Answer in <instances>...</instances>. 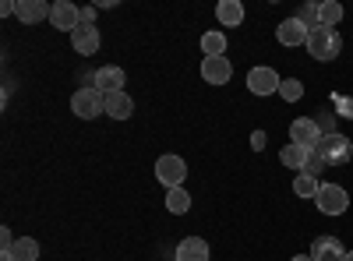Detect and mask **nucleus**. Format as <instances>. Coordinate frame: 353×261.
Instances as JSON below:
<instances>
[{"mask_svg":"<svg viewBox=\"0 0 353 261\" xmlns=\"http://www.w3.org/2000/svg\"><path fill=\"white\" fill-rule=\"evenodd\" d=\"M314 156H318V163L325 166V169H329V166H332V169H336V166H346V163L353 159V141H350L346 134H339V131H336V134H325V138L314 145Z\"/></svg>","mask_w":353,"mask_h":261,"instance_id":"nucleus-1","label":"nucleus"},{"mask_svg":"<svg viewBox=\"0 0 353 261\" xmlns=\"http://www.w3.org/2000/svg\"><path fill=\"white\" fill-rule=\"evenodd\" d=\"M343 50V36L336 32V28H325V25H318L307 32V53L314 56V61H336Z\"/></svg>","mask_w":353,"mask_h":261,"instance_id":"nucleus-2","label":"nucleus"},{"mask_svg":"<svg viewBox=\"0 0 353 261\" xmlns=\"http://www.w3.org/2000/svg\"><path fill=\"white\" fill-rule=\"evenodd\" d=\"M71 109L81 121H92V117H99V113H106V96L96 89V85H85V89H78L71 96Z\"/></svg>","mask_w":353,"mask_h":261,"instance_id":"nucleus-3","label":"nucleus"},{"mask_svg":"<svg viewBox=\"0 0 353 261\" xmlns=\"http://www.w3.org/2000/svg\"><path fill=\"white\" fill-rule=\"evenodd\" d=\"M156 180L163 184V187H184V180H188V163L181 159V156H159L156 159Z\"/></svg>","mask_w":353,"mask_h":261,"instance_id":"nucleus-4","label":"nucleus"},{"mask_svg":"<svg viewBox=\"0 0 353 261\" xmlns=\"http://www.w3.org/2000/svg\"><path fill=\"white\" fill-rule=\"evenodd\" d=\"M314 205L325 212V216H343L350 209V194L339 187V184H321L318 198H314Z\"/></svg>","mask_w":353,"mask_h":261,"instance_id":"nucleus-5","label":"nucleus"},{"mask_svg":"<svg viewBox=\"0 0 353 261\" xmlns=\"http://www.w3.org/2000/svg\"><path fill=\"white\" fill-rule=\"evenodd\" d=\"M279 85H283V78L276 74V67H251L248 71V89L254 92V96H272V92H279Z\"/></svg>","mask_w":353,"mask_h":261,"instance_id":"nucleus-6","label":"nucleus"},{"mask_svg":"<svg viewBox=\"0 0 353 261\" xmlns=\"http://www.w3.org/2000/svg\"><path fill=\"white\" fill-rule=\"evenodd\" d=\"M321 138H325V134H321V127L314 124V117H297V121L290 124V141H293V145L314 149V145H318Z\"/></svg>","mask_w":353,"mask_h":261,"instance_id":"nucleus-7","label":"nucleus"},{"mask_svg":"<svg viewBox=\"0 0 353 261\" xmlns=\"http://www.w3.org/2000/svg\"><path fill=\"white\" fill-rule=\"evenodd\" d=\"M50 25L64 28V32H74V28L81 25V8H74L71 0H57L53 11H50Z\"/></svg>","mask_w":353,"mask_h":261,"instance_id":"nucleus-8","label":"nucleus"},{"mask_svg":"<svg viewBox=\"0 0 353 261\" xmlns=\"http://www.w3.org/2000/svg\"><path fill=\"white\" fill-rule=\"evenodd\" d=\"M124 81H128L124 67H113V64H106V67H99V71L92 74V85H96L103 96H110V92H124Z\"/></svg>","mask_w":353,"mask_h":261,"instance_id":"nucleus-9","label":"nucleus"},{"mask_svg":"<svg viewBox=\"0 0 353 261\" xmlns=\"http://www.w3.org/2000/svg\"><path fill=\"white\" fill-rule=\"evenodd\" d=\"M201 78L209 85H226L233 78V64L226 61V56H205L201 61Z\"/></svg>","mask_w":353,"mask_h":261,"instance_id":"nucleus-10","label":"nucleus"},{"mask_svg":"<svg viewBox=\"0 0 353 261\" xmlns=\"http://www.w3.org/2000/svg\"><path fill=\"white\" fill-rule=\"evenodd\" d=\"M71 46L78 56H92L99 50V28L96 25H78L71 32Z\"/></svg>","mask_w":353,"mask_h":261,"instance_id":"nucleus-11","label":"nucleus"},{"mask_svg":"<svg viewBox=\"0 0 353 261\" xmlns=\"http://www.w3.org/2000/svg\"><path fill=\"white\" fill-rule=\"evenodd\" d=\"M307 32H311V28H307L301 18H286V21L276 28V39H279L283 46H301V43H307Z\"/></svg>","mask_w":353,"mask_h":261,"instance_id":"nucleus-12","label":"nucleus"},{"mask_svg":"<svg viewBox=\"0 0 353 261\" xmlns=\"http://www.w3.org/2000/svg\"><path fill=\"white\" fill-rule=\"evenodd\" d=\"M53 4H46V0H18V21L21 25H39L43 18H50Z\"/></svg>","mask_w":353,"mask_h":261,"instance_id":"nucleus-13","label":"nucleus"},{"mask_svg":"<svg viewBox=\"0 0 353 261\" xmlns=\"http://www.w3.org/2000/svg\"><path fill=\"white\" fill-rule=\"evenodd\" d=\"M311 258L314 261H346V247L336 237H318L311 244Z\"/></svg>","mask_w":353,"mask_h":261,"instance_id":"nucleus-14","label":"nucleus"},{"mask_svg":"<svg viewBox=\"0 0 353 261\" xmlns=\"http://www.w3.org/2000/svg\"><path fill=\"white\" fill-rule=\"evenodd\" d=\"M0 261H39V240H32V237L14 240L4 254H0Z\"/></svg>","mask_w":353,"mask_h":261,"instance_id":"nucleus-15","label":"nucleus"},{"mask_svg":"<svg viewBox=\"0 0 353 261\" xmlns=\"http://www.w3.org/2000/svg\"><path fill=\"white\" fill-rule=\"evenodd\" d=\"M173 258L176 261H209L212 254H209V244H205L201 237H188V240L176 244V254Z\"/></svg>","mask_w":353,"mask_h":261,"instance_id":"nucleus-16","label":"nucleus"},{"mask_svg":"<svg viewBox=\"0 0 353 261\" xmlns=\"http://www.w3.org/2000/svg\"><path fill=\"white\" fill-rule=\"evenodd\" d=\"M279 159H283V166L301 169V173H304V169H307V163L314 159V149H304V145H293V141H290L286 149L279 152Z\"/></svg>","mask_w":353,"mask_h":261,"instance_id":"nucleus-17","label":"nucleus"},{"mask_svg":"<svg viewBox=\"0 0 353 261\" xmlns=\"http://www.w3.org/2000/svg\"><path fill=\"white\" fill-rule=\"evenodd\" d=\"M216 18L226 28H237L244 21V4H241V0H219V4H216Z\"/></svg>","mask_w":353,"mask_h":261,"instance_id":"nucleus-18","label":"nucleus"},{"mask_svg":"<svg viewBox=\"0 0 353 261\" xmlns=\"http://www.w3.org/2000/svg\"><path fill=\"white\" fill-rule=\"evenodd\" d=\"M106 113H110L113 121H128L131 113H134V99L128 92H110L106 96Z\"/></svg>","mask_w":353,"mask_h":261,"instance_id":"nucleus-19","label":"nucleus"},{"mask_svg":"<svg viewBox=\"0 0 353 261\" xmlns=\"http://www.w3.org/2000/svg\"><path fill=\"white\" fill-rule=\"evenodd\" d=\"M166 209H170L173 216H184V212H191V194H188L184 187H173V191H166Z\"/></svg>","mask_w":353,"mask_h":261,"instance_id":"nucleus-20","label":"nucleus"},{"mask_svg":"<svg viewBox=\"0 0 353 261\" xmlns=\"http://www.w3.org/2000/svg\"><path fill=\"white\" fill-rule=\"evenodd\" d=\"M318 191H321L318 177H311V173H297V180H293V194H297V198H318Z\"/></svg>","mask_w":353,"mask_h":261,"instance_id":"nucleus-21","label":"nucleus"},{"mask_svg":"<svg viewBox=\"0 0 353 261\" xmlns=\"http://www.w3.org/2000/svg\"><path fill=\"white\" fill-rule=\"evenodd\" d=\"M201 53L205 56H223L226 53V36L223 32H205L201 36Z\"/></svg>","mask_w":353,"mask_h":261,"instance_id":"nucleus-22","label":"nucleus"},{"mask_svg":"<svg viewBox=\"0 0 353 261\" xmlns=\"http://www.w3.org/2000/svg\"><path fill=\"white\" fill-rule=\"evenodd\" d=\"M318 14H321V25H325V28H336V25L343 21V4H336V0H325V4L318 8Z\"/></svg>","mask_w":353,"mask_h":261,"instance_id":"nucleus-23","label":"nucleus"},{"mask_svg":"<svg viewBox=\"0 0 353 261\" xmlns=\"http://www.w3.org/2000/svg\"><path fill=\"white\" fill-rule=\"evenodd\" d=\"M279 96H283L286 103H297V99L304 96V85H301L297 78H283V85H279Z\"/></svg>","mask_w":353,"mask_h":261,"instance_id":"nucleus-24","label":"nucleus"},{"mask_svg":"<svg viewBox=\"0 0 353 261\" xmlns=\"http://www.w3.org/2000/svg\"><path fill=\"white\" fill-rule=\"evenodd\" d=\"M336 121H339V117H336V109H329V106H325V109H318V117H314V124L321 127V134H336Z\"/></svg>","mask_w":353,"mask_h":261,"instance_id":"nucleus-25","label":"nucleus"},{"mask_svg":"<svg viewBox=\"0 0 353 261\" xmlns=\"http://www.w3.org/2000/svg\"><path fill=\"white\" fill-rule=\"evenodd\" d=\"M332 109H336V117L353 121V96H332Z\"/></svg>","mask_w":353,"mask_h":261,"instance_id":"nucleus-26","label":"nucleus"},{"mask_svg":"<svg viewBox=\"0 0 353 261\" xmlns=\"http://www.w3.org/2000/svg\"><path fill=\"white\" fill-rule=\"evenodd\" d=\"M318 8H321V4H304V8L297 11V18H301L307 28H318V25H321V14H318Z\"/></svg>","mask_w":353,"mask_h":261,"instance_id":"nucleus-27","label":"nucleus"},{"mask_svg":"<svg viewBox=\"0 0 353 261\" xmlns=\"http://www.w3.org/2000/svg\"><path fill=\"white\" fill-rule=\"evenodd\" d=\"M11 244H14V237H11V229L4 226V229H0V254H4V251H8Z\"/></svg>","mask_w":353,"mask_h":261,"instance_id":"nucleus-28","label":"nucleus"},{"mask_svg":"<svg viewBox=\"0 0 353 261\" xmlns=\"http://www.w3.org/2000/svg\"><path fill=\"white\" fill-rule=\"evenodd\" d=\"M265 141H269V138H265V131H254V134H251V149L261 152V149H265Z\"/></svg>","mask_w":353,"mask_h":261,"instance_id":"nucleus-29","label":"nucleus"},{"mask_svg":"<svg viewBox=\"0 0 353 261\" xmlns=\"http://www.w3.org/2000/svg\"><path fill=\"white\" fill-rule=\"evenodd\" d=\"M96 21V8H81V25H92Z\"/></svg>","mask_w":353,"mask_h":261,"instance_id":"nucleus-30","label":"nucleus"},{"mask_svg":"<svg viewBox=\"0 0 353 261\" xmlns=\"http://www.w3.org/2000/svg\"><path fill=\"white\" fill-rule=\"evenodd\" d=\"M293 261H314L311 254H297V258H293Z\"/></svg>","mask_w":353,"mask_h":261,"instance_id":"nucleus-31","label":"nucleus"},{"mask_svg":"<svg viewBox=\"0 0 353 261\" xmlns=\"http://www.w3.org/2000/svg\"><path fill=\"white\" fill-rule=\"evenodd\" d=\"M346 261H353V251H346Z\"/></svg>","mask_w":353,"mask_h":261,"instance_id":"nucleus-32","label":"nucleus"}]
</instances>
